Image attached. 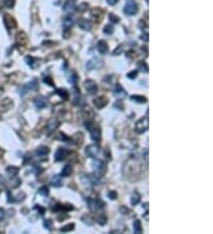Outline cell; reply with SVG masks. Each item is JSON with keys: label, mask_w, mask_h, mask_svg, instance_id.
Listing matches in <instances>:
<instances>
[{"label": "cell", "mask_w": 213, "mask_h": 234, "mask_svg": "<svg viewBox=\"0 0 213 234\" xmlns=\"http://www.w3.org/2000/svg\"><path fill=\"white\" fill-rule=\"evenodd\" d=\"M123 173L124 175L131 180H139L142 175V166L140 163V161L135 157L129 159L126 163H124V168H123Z\"/></svg>", "instance_id": "obj_1"}, {"label": "cell", "mask_w": 213, "mask_h": 234, "mask_svg": "<svg viewBox=\"0 0 213 234\" xmlns=\"http://www.w3.org/2000/svg\"><path fill=\"white\" fill-rule=\"evenodd\" d=\"M85 127L88 128L89 133H90V136H91V138L94 141H99L101 140V129H99V127L94 124L92 122H86Z\"/></svg>", "instance_id": "obj_2"}, {"label": "cell", "mask_w": 213, "mask_h": 234, "mask_svg": "<svg viewBox=\"0 0 213 234\" xmlns=\"http://www.w3.org/2000/svg\"><path fill=\"white\" fill-rule=\"evenodd\" d=\"M148 129V118H141L135 124V131L137 134H142Z\"/></svg>", "instance_id": "obj_3"}, {"label": "cell", "mask_w": 213, "mask_h": 234, "mask_svg": "<svg viewBox=\"0 0 213 234\" xmlns=\"http://www.w3.org/2000/svg\"><path fill=\"white\" fill-rule=\"evenodd\" d=\"M4 24H5V26H6V29H7L8 31L14 30L15 27H17L15 20L10 14H7V13L4 14Z\"/></svg>", "instance_id": "obj_4"}, {"label": "cell", "mask_w": 213, "mask_h": 234, "mask_svg": "<svg viewBox=\"0 0 213 234\" xmlns=\"http://www.w3.org/2000/svg\"><path fill=\"white\" fill-rule=\"evenodd\" d=\"M84 88L86 89V92L89 93V95H94V93H96L97 92V84L95 83L94 81L91 79H88L85 83H84Z\"/></svg>", "instance_id": "obj_5"}, {"label": "cell", "mask_w": 213, "mask_h": 234, "mask_svg": "<svg viewBox=\"0 0 213 234\" xmlns=\"http://www.w3.org/2000/svg\"><path fill=\"white\" fill-rule=\"evenodd\" d=\"M69 155V150L66 148H64V147H61V148H58V150L56 151V155H54V160L58 162V161H63V160H65L68 157Z\"/></svg>", "instance_id": "obj_6"}, {"label": "cell", "mask_w": 213, "mask_h": 234, "mask_svg": "<svg viewBox=\"0 0 213 234\" xmlns=\"http://www.w3.org/2000/svg\"><path fill=\"white\" fill-rule=\"evenodd\" d=\"M104 65L103 61L101 59H91L86 63V70H94V69H101L102 66Z\"/></svg>", "instance_id": "obj_7"}, {"label": "cell", "mask_w": 213, "mask_h": 234, "mask_svg": "<svg viewBox=\"0 0 213 234\" xmlns=\"http://www.w3.org/2000/svg\"><path fill=\"white\" fill-rule=\"evenodd\" d=\"M92 166H94V168H95V170H96L97 175H99V176L106 173V165H104L101 160H95Z\"/></svg>", "instance_id": "obj_8"}, {"label": "cell", "mask_w": 213, "mask_h": 234, "mask_svg": "<svg viewBox=\"0 0 213 234\" xmlns=\"http://www.w3.org/2000/svg\"><path fill=\"white\" fill-rule=\"evenodd\" d=\"M137 10H139V7H137V5L135 4V2H128L126 6H124V8H123V11H124V13L126 14H128V15H133V14H135L137 12Z\"/></svg>", "instance_id": "obj_9"}, {"label": "cell", "mask_w": 213, "mask_h": 234, "mask_svg": "<svg viewBox=\"0 0 213 234\" xmlns=\"http://www.w3.org/2000/svg\"><path fill=\"white\" fill-rule=\"evenodd\" d=\"M37 86H38V83H37V81H32V82H30V83H27L25 86H23L22 88V90H20V95L22 96H24L25 93H27L29 91L31 90H36L37 89Z\"/></svg>", "instance_id": "obj_10"}, {"label": "cell", "mask_w": 213, "mask_h": 234, "mask_svg": "<svg viewBox=\"0 0 213 234\" xmlns=\"http://www.w3.org/2000/svg\"><path fill=\"white\" fill-rule=\"evenodd\" d=\"M13 106V102L10 98H5L0 102V111H7Z\"/></svg>", "instance_id": "obj_11"}, {"label": "cell", "mask_w": 213, "mask_h": 234, "mask_svg": "<svg viewBox=\"0 0 213 234\" xmlns=\"http://www.w3.org/2000/svg\"><path fill=\"white\" fill-rule=\"evenodd\" d=\"M108 104V99L104 97V96H101L98 98L94 99V105L96 106L97 109H102Z\"/></svg>", "instance_id": "obj_12"}, {"label": "cell", "mask_w": 213, "mask_h": 234, "mask_svg": "<svg viewBox=\"0 0 213 234\" xmlns=\"http://www.w3.org/2000/svg\"><path fill=\"white\" fill-rule=\"evenodd\" d=\"M15 40H17V43H18L19 45H26V44H27L29 38H27V36H26L24 32H19V33L17 34Z\"/></svg>", "instance_id": "obj_13"}, {"label": "cell", "mask_w": 213, "mask_h": 234, "mask_svg": "<svg viewBox=\"0 0 213 234\" xmlns=\"http://www.w3.org/2000/svg\"><path fill=\"white\" fill-rule=\"evenodd\" d=\"M85 153H86V155L89 157H96L97 154H98V148H97V145H89L86 148Z\"/></svg>", "instance_id": "obj_14"}, {"label": "cell", "mask_w": 213, "mask_h": 234, "mask_svg": "<svg viewBox=\"0 0 213 234\" xmlns=\"http://www.w3.org/2000/svg\"><path fill=\"white\" fill-rule=\"evenodd\" d=\"M58 125H59V122L57 121L56 118H52V120H50L49 124H47V133H49V134H52L53 131H54L56 129L58 128Z\"/></svg>", "instance_id": "obj_15"}, {"label": "cell", "mask_w": 213, "mask_h": 234, "mask_svg": "<svg viewBox=\"0 0 213 234\" xmlns=\"http://www.w3.org/2000/svg\"><path fill=\"white\" fill-rule=\"evenodd\" d=\"M97 51L99 53H102V54H106L108 52V45H107V43L104 40H99L97 43Z\"/></svg>", "instance_id": "obj_16"}, {"label": "cell", "mask_w": 213, "mask_h": 234, "mask_svg": "<svg viewBox=\"0 0 213 234\" xmlns=\"http://www.w3.org/2000/svg\"><path fill=\"white\" fill-rule=\"evenodd\" d=\"M46 104H47V102L44 97H37L34 99V105L37 106V109H44Z\"/></svg>", "instance_id": "obj_17"}, {"label": "cell", "mask_w": 213, "mask_h": 234, "mask_svg": "<svg viewBox=\"0 0 213 234\" xmlns=\"http://www.w3.org/2000/svg\"><path fill=\"white\" fill-rule=\"evenodd\" d=\"M91 14H92V18H94L96 22H101L102 18H103V15H102L103 13H102V11H101L99 8H94L91 12Z\"/></svg>", "instance_id": "obj_18"}, {"label": "cell", "mask_w": 213, "mask_h": 234, "mask_svg": "<svg viewBox=\"0 0 213 234\" xmlns=\"http://www.w3.org/2000/svg\"><path fill=\"white\" fill-rule=\"evenodd\" d=\"M78 25H79L81 29H83V30H85V31H89L90 29H91V24L89 23L88 20H85V19L78 20Z\"/></svg>", "instance_id": "obj_19"}, {"label": "cell", "mask_w": 213, "mask_h": 234, "mask_svg": "<svg viewBox=\"0 0 213 234\" xmlns=\"http://www.w3.org/2000/svg\"><path fill=\"white\" fill-rule=\"evenodd\" d=\"M83 116L86 118V120H89V121H90L92 117H94V111H92L89 106H85V108H84V110H83Z\"/></svg>", "instance_id": "obj_20"}, {"label": "cell", "mask_w": 213, "mask_h": 234, "mask_svg": "<svg viewBox=\"0 0 213 234\" xmlns=\"http://www.w3.org/2000/svg\"><path fill=\"white\" fill-rule=\"evenodd\" d=\"M36 154L38 155L39 157H44V156H46L49 154V149L46 147H44V145H42V147H39L38 149H37Z\"/></svg>", "instance_id": "obj_21"}, {"label": "cell", "mask_w": 213, "mask_h": 234, "mask_svg": "<svg viewBox=\"0 0 213 234\" xmlns=\"http://www.w3.org/2000/svg\"><path fill=\"white\" fill-rule=\"evenodd\" d=\"M71 174H72V167L70 166V165H68V166L64 167V169L62 170L61 176H63V177H66V176H70Z\"/></svg>", "instance_id": "obj_22"}, {"label": "cell", "mask_w": 213, "mask_h": 234, "mask_svg": "<svg viewBox=\"0 0 213 234\" xmlns=\"http://www.w3.org/2000/svg\"><path fill=\"white\" fill-rule=\"evenodd\" d=\"M51 184L53 187H61L62 184V179L59 175H54L52 179H51Z\"/></svg>", "instance_id": "obj_23"}, {"label": "cell", "mask_w": 213, "mask_h": 234, "mask_svg": "<svg viewBox=\"0 0 213 234\" xmlns=\"http://www.w3.org/2000/svg\"><path fill=\"white\" fill-rule=\"evenodd\" d=\"M75 8V0H69L65 2V5H64V10L68 12V11H72Z\"/></svg>", "instance_id": "obj_24"}, {"label": "cell", "mask_w": 213, "mask_h": 234, "mask_svg": "<svg viewBox=\"0 0 213 234\" xmlns=\"http://www.w3.org/2000/svg\"><path fill=\"white\" fill-rule=\"evenodd\" d=\"M18 172H19V169H18L17 167H8L7 170H6V173H7L11 177H14L15 175L18 174Z\"/></svg>", "instance_id": "obj_25"}, {"label": "cell", "mask_w": 213, "mask_h": 234, "mask_svg": "<svg viewBox=\"0 0 213 234\" xmlns=\"http://www.w3.org/2000/svg\"><path fill=\"white\" fill-rule=\"evenodd\" d=\"M72 24H74V18H72V15H66L65 19H64V27L68 29V27H70Z\"/></svg>", "instance_id": "obj_26"}, {"label": "cell", "mask_w": 213, "mask_h": 234, "mask_svg": "<svg viewBox=\"0 0 213 234\" xmlns=\"http://www.w3.org/2000/svg\"><path fill=\"white\" fill-rule=\"evenodd\" d=\"M96 220H97V222H98L99 225H104L107 222V215L106 214H103V213H101V214H97V216H96Z\"/></svg>", "instance_id": "obj_27"}, {"label": "cell", "mask_w": 213, "mask_h": 234, "mask_svg": "<svg viewBox=\"0 0 213 234\" xmlns=\"http://www.w3.org/2000/svg\"><path fill=\"white\" fill-rule=\"evenodd\" d=\"M134 232L137 234H140L142 232V226H141L140 220H135V221H134Z\"/></svg>", "instance_id": "obj_28"}, {"label": "cell", "mask_w": 213, "mask_h": 234, "mask_svg": "<svg viewBox=\"0 0 213 234\" xmlns=\"http://www.w3.org/2000/svg\"><path fill=\"white\" fill-rule=\"evenodd\" d=\"M26 61H27V64L30 65L31 68H37L39 64H36V61H38V59H34V58H32V57H26Z\"/></svg>", "instance_id": "obj_29"}, {"label": "cell", "mask_w": 213, "mask_h": 234, "mask_svg": "<svg viewBox=\"0 0 213 234\" xmlns=\"http://www.w3.org/2000/svg\"><path fill=\"white\" fill-rule=\"evenodd\" d=\"M130 98L133 99V101H136L139 103H146L147 102V98L143 97V96H137V95H133Z\"/></svg>", "instance_id": "obj_30"}, {"label": "cell", "mask_w": 213, "mask_h": 234, "mask_svg": "<svg viewBox=\"0 0 213 234\" xmlns=\"http://www.w3.org/2000/svg\"><path fill=\"white\" fill-rule=\"evenodd\" d=\"M115 95H117V96H124L126 95V91L123 90V88H122L121 85H116V88H115Z\"/></svg>", "instance_id": "obj_31"}, {"label": "cell", "mask_w": 213, "mask_h": 234, "mask_svg": "<svg viewBox=\"0 0 213 234\" xmlns=\"http://www.w3.org/2000/svg\"><path fill=\"white\" fill-rule=\"evenodd\" d=\"M140 200H141V197H140V195L137 194V193H134L133 194V196H131V199H130V202H131V204H137L139 202H140Z\"/></svg>", "instance_id": "obj_32"}, {"label": "cell", "mask_w": 213, "mask_h": 234, "mask_svg": "<svg viewBox=\"0 0 213 234\" xmlns=\"http://www.w3.org/2000/svg\"><path fill=\"white\" fill-rule=\"evenodd\" d=\"M108 18H109V20L111 22V23H120V18L119 17H116L114 13H110V14L108 15Z\"/></svg>", "instance_id": "obj_33"}, {"label": "cell", "mask_w": 213, "mask_h": 234, "mask_svg": "<svg viewBox=\"0 0 213 234\" xmlns=\"http://www.w3.org/2000/svg\"><path fill=\"white\" fill-rule=\"evenodd\" d=\"M77 78H78V77H77L76 73H75V72H71V73H70V76H69L68 79L70 81V83H71V84H76Z\"/></svg>", "instance_id": "obj_34"}, {"label": "cell", "mask_w": 213, "mask_h": 234, "mask_svg": "<svg viewBox=\"0 0 213 234\" xmlns=\"http://www.w3.org/2000/svg\"><path fill=\"white\" fill-rule=\"evenodd\" d=\"M103 31H104L106 34H113V32H114V26H113V25H107Z\"/></svg>", "instance_id": "obj_35"}, {"label": "cell", "mask_w": 213, "mask_h": 234, "mask_svg": "<svg viewBox=\"0 0 213 234\" xmlns=\"http://www.w3.org/2000/svg\"><path fill=\"white\" fill-rule=\"evenodd\" d=\"M39 195H42V196H47L49 195V189L47 187H42V188L39 189Z\"/></svg>", "instance_id": "obj_36"}, {"label": "cell", "mask_w": 213, "mask_h": 234, "mask_svg": "<svg viewBox=\"0 0 213 234\" xmlns=\"http://www.w3.org/2000/svg\"><path fill=\"white\" fill-rule=\"evenodd\" d=\"M74 228H75V225H74V224H70V225H66V226L62 227L61 231L62 232H66V231H72Z\"/></svg>", "instance_id": "obj_37"}, {"label": "cell", "mask_w": 213, "mask_h": 234, "mask_svg": "<svg viewBox=\"0 0 213 234\" xmlns=\"http://www.w3.org/2000/svg\"><path fill=\"white\" fill-rule=\"evenodd\" d=\"M44 227L46 229H52V221L51 220H44Z\"/></svg>", "instance_id": "obj_38"}, {"label": "cell", "mask_w": 213, "mask_h": 234, "mask_svg": "<svg viewBox=\"0 0 213 234\" xmlns=\"http://www.w3.org/2000/svg\"><path fill=\"white\" fill-rule=\"evenodd\" d=\"M139 68L141 69L142 71H145V72H148V66H147L146 64H143V61H140V63H139Z\"/></svg>", "instance_id": "obj_39"}, {"label": "cell", "mask_w": 213, "mask_h": 234, "mask_svg": "<svg viewBox=\"0 0 213 234\" xmlns=\"http://www.w3.org/2000/svg\"><path fill=\"white\" fill-rule=\"evenodd\" d=\"M13 5H14V0H5V6L8 8L13 7Z\"/></svg>", "instance_id": "obj_40"}, {"label": "cell", "mask_w": 213, "mask_h": 234, "mask_svg": "<svg viewBox=\"0 0 213 234\" xmlns=\"http://www.w3.org/2000/svg\"><path fill=\"white\" fill-rule=\"evenodd\" d=\"M120 212H121L123 215H128V214L130 213V209H128L127 207H124V206H123V207L120 208Z\"/></svg>", "instance_id": "obj_41"}, {"label": "cell", "mask_w": 213, "mask_h": 234, "mask_svg": "<svg viewBox=\"0 0 213 234\" xmlns=\"http://www.w3.org/2000/svg\"><path fill=\"white\" fill-rule=\"evenodd\" d=\"M44 82H45V84L50 85V86H54V84H53L52 79H51L50 77H45V78H44Z\"/></svg>", "instance_id": "obj_42"}, {"label": "cell", "mask_w": 213, "mask_h": 234, "mask_svg": "<svg viewBox=\"0 0 213 234\" xmlns=\"http://www.w3.org/2000/svg\"><path fill=\"white\" fill-rule=\"evenodd\" d=\"M127 77H128V78H130V79H134V78H136V77H137V71H131L130 73H128V75H127Z\"/></svg>", "instance_id": "obj_43"}, {"label": "cell", "mask_w": 213, "mask_h": 234, "mask_svg": "<svg viewBox=\"0 0 213 234\" xmlns=\"http://www.w3.org/2000/svg\"><path fill=\"white\" fill-rule=\"evenodd\" d=\"M88 8V5L85 4V2H83V4H81L79 5V7H78V11H85Z\"/></svg>", "instance_id": "obj_44"}, {"label": "cell", "mask_w": 213, "mask_h": 234, "mask_svg": "<svg viewBox=\"0 0 213 234\" xmlns=\"http://www.w3.org/2000/svg\"><path fill=\"white\" fill-rule=\"evenodd\" d=\"M4 189L5 188V180H4V177L0 175V189Z\"/></svg>", "instance_id": "obj_45"}, {"label": "cell", "mask_w": 213, "mask_h": 234, "mask_svg": "<svg viewBox=\"0 0 213 234\" xmlns=\"http://www.w3.org/2000/svg\"><path fill=\"white\" fill-rule=\"evenodd\" d=\"M109 197L114 200V199H116V197H117V193H116V192H114V190H113V192H110V193H109Z\"/></svg>", "instance_id": "obj_46"}, {"label": "cell", "mask_w": 213, "mask_h": 234, "mask_svg": "<svg viewBox=\"0 0 213 234\" xmlns=\"http://www.w3.org/2000/svg\"><path fill=\"white\" fill-rule=\"evenodd\" d=\"M83 221H85V222H86V225H92V220L90 219V218H88V216H84Z\"/></svg>", "instance_id": "obj_47"}, {"label": "cell", "mask_w": 213, "mask_h": 234, "mask_svg": "<svg viewBox=\"0 0 213 234\" xmlns=\"http://www.w3.org/2000/svg\"><path fill=\"white\" fill-rule=\"evenodd\" d=\"M4 218H5V211L2 208H0V221H2Z\"/></svg>", "instance_id": "obj_48"}, {"label": "cell", "mask_w": 213, "mask_h": 234, "mask_svg": "<svg viewBox=\"0 0 213 234\" xmlns=\"http://www.w3.org/2000/svg\"><path fill=\"white\" fill-rule=\"evenodd\" d=\"M123 47H124L123 45H120V46H119V49H116V50L114 51V54H119V53H120V52L122 51V50H123Z\"/></svg>", "instance_id": "obj_49"}, {"label": "cell", "mask_w": 213, "mask_h": 234, "mask_svg": "<svg viewBox=\"0 0 213 234\" xmlns=\"http://www.w3.org/2000/svg\"><path fill=\"white\" fill-rule=\"evenodd\" d=\"M117 1H119V0H107V2H108L109 5H116Z\"/></svg>", "instance_id": "obj_50"}, {"label": "cell", "mask_w": 213, "mask_h": 234, "mask_svg": "<svg viewBox=\"0 0 213 234\" xmlns=\"http://www.w3.org/2000/svg\"><path fill=\"white\" fill-rule=\"evenodd\" d=\"M115 108H119V109H121L122 110V104H121V102H120V101L117 102V104L115 103Z\"/></svg>", "instance_id": "obj_51"}, {"label": "cell", "mask_w": 213, "mask_h": 234, "mask_svg": "<svg viewBox=\"0 0 213 234\" xmlns=\"http://www.w3.org/2000/svg\"><path fill=\"white\" fill-rule=\"evenodd\" d=\"M142 39H146V40H148V36L146 34V36H142Z\"/></svg>", "instance_id": "obj_52"}, {"label": "cell", "mask_w": 213, "mask_h": 234, "mask_svg": "<svg viewBox=\"0 0 213 234\" xmlns=\"http://www.w3.org/2000/svg\"><path fill=\"white\" fill-rule=\"evenodd\" d=\"M2 154H4V153H2V150H1V149H0V156H1V155H2Z\"/></svg>", "instance_id": "obj_53"}, {"label": "cell", "mask_w": 213, "mask_h": 234, "mask_svg": "<svg viewBox=\"0 0 213 234\" xmlns=\"http://www.w3.org/2000/svg\"><path fill=\"white\" fill-rule=\"evenodd\" d=\"M131 1H133V0H128V2H131Z\"/></svg>", "instance_id": "obj_54"}]
</instances>
